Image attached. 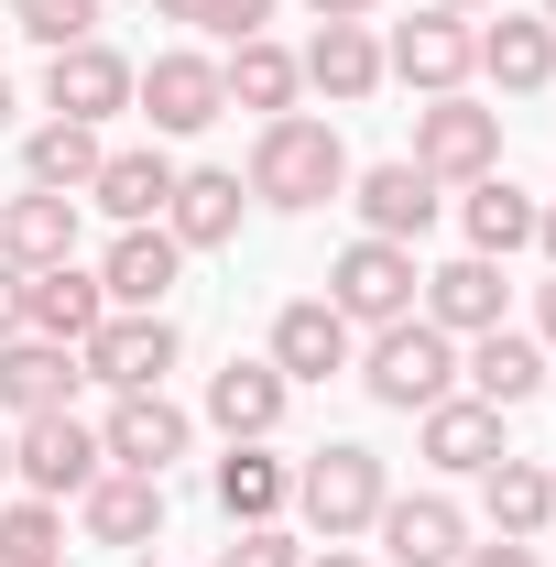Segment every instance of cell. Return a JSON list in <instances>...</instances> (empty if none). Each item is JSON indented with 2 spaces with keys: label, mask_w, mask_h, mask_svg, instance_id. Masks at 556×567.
<instances>
[{
  "label": "cell",
  "mask_w": 556,
  "mask_h": 567,
  "mask_svg": "<svg viewBox=\"0 0 556 567\" xmlns=\"http://www.w3.org/2000/svg\"><path fill=\"white\" fill-rule=\"evenodd\" d=\"M284 502H295V470H284L262 436H240V447L218 458V513H229V524H284Z\"/></svg>",
  "instance_id": "f1b7e54d"
},
{
  "label": "cell",
  "mask_w": 556,
  "mask_h": 567,
  "mask_svg": "<svg viewBox=\"0 0 556 567\" xmlns=\"http://www.w3.org/2000/svg\"><path fill=\"white\" fill-rule=\"evenodd\" d=\"M0 132H11V76H0Z\"/></svg>",
  "instance_id": "ee69618b"
},
{
  "label": "cell",
  "mask_w": 556,
  "mask_h": 567,
  "mask_svg": "<svg viewBox=\"0 0 556 567\" xmlns=\"http://www.w3.org/2000/svg\"><path fill=\"white\" fill-rule=\"evenodd\" d=\"M284 404H295V382H284L274 360H229V371L208 382V425L229 436V447H240V436H274Z\"/></svg>",
  "instance_id": "484cf974"
},
{
  "label": "cell",
  "mask_w": 556,
  "mask_h": 567,
  "mask_svg": "<svg viewBox=\"0 0 556 567\" xmlns=\"http://www.w3.org/2000/svg\"><path fill=\"white\" fill-rule=\"evenodd\" d=\"M99 470H110V447H99V425H76L66 404H55V415H22V436H11V481H22V492L66 502V492H87Z\"/></svg>",
  "instance_id": "ba28073f"
},
{
  "label": "cell",
  "mask_w": 556,
  "mask_h": 567,
  "mask_svg": "<svg viewBox=\"0 0 556 567\" xmlns=\"http://www.w3.org/2000/svg\"><path fill=\"white\" fill-rule=\"evenodd\" d=\"M459 567H535L524 535H491V546H459Z\"/></svg>",
  "instance_id": "8d00e7d4"
},
{
  "label": "cell",
  "mask_w": 556,
  "mask_h": 567,
  "mask_svg": "<svg viewBox=\"0 0 556 567\" xmlns=\"http://www.w3.org/2000/svg\"><path fill=\"white\" fill-rule=\"evenodd\" d=\"M0 339H22V274L0 262Z\"/></svg>",
  "instance_id": "74e56055"
},
{
  "label": "cell",
  "mask_w": 556,
  "mask_h": 567,
  "mask_svg": "<svg viewBox=\"0 0 556 567\" xmlns=\"http://www.w3.org/2000/svg\"><path fill=\"white\" fill-rule=\"evenodd\" d=\"M502 262H481V251H459V262H436V274L415 284V317L425 328H447V339H481V328H502Z\"/></svg>",
  "instance_id": "4fadbf2b"
},
{
  "label": "cell",
  "mask_w": 556,
  "mask_h": 567,
  "mask_svg": "<svg viewBox=\"0 0 556 567\" xmlns=\"http://www.w3.org/2000/svg\"><path fill=\"white\" fill-rule=\"evenodd\" d=\"M415 251H404V240H371V229H360V240H349L339 262H328V306H339L349 328H393V317H415Z\"/></svg>",
  "instance_id": "5b68a950"
},
{
  "label": "cell",
  "mask_w": 556,
  "mask_h": 567,
  "mask_svg": "<svg viewBox=\"0 0 556 567\" xmlns=\"http://www.w3.org/2000/svg\"><path fill=\"white\" fill-rule=\"evenodd\" d=\"M404 164H425L436 186H481V175H502V110H481L470 87H459V99H425Z\"/></svg>",
  "instance_id": "277c9868"
},
{
  "label": "cell",
  "mask_w": 556,
  "mask_h": 567,
  "mask_svg": "<svg viewBox=\"0 0 556 567\" xmlns=\"http://www.w3.org/2000/svg\"><path fill=\"white\" fill-rule=\"evenodd\" d=\"M306 567H371V557H349V546H317V557H306Z\"/></svg>",
  "instance_id": "60d3db41"
},
{
  "label": "cell",
  "mask_w": 556,
  "mask_h": 567,
  "mask_svg": "<svg viewBox=\"0 0 556 567\" xmlns=\"http://www.w3.org/2000/svg\"><path fill=\"white\" fill-rule=\"evenodd\" d=\"M382 76H404V87H425V99H459V87L481 76V33H470V11H415V22H393Z\"/></svg>",
  "instance_id": "8992f818"
},
{
  "label": "cell",
  "mask_w": 556,
  "mask_h": 567,
  "mask_svg": "<svg viewBox=\"0 0 556 567\" xmlns=\"http://www.w3.org/2000/svg\"><path fill=\"white\" fill-rule=\"evenodd\" d=\"M175 274H186V251H175V229L153 218V229H121V240H110V262H99V295H110V317H164Z\"/></svg>",
  "instance_id": "8fae6325"
},
{
  "label": "cell",
  "mask_w": 556,
  "mask_h": 567,
  "mask_svg": "<svg viewBox=\"0 0 556 567\" xmlns=\"http://www.w3.org/2000/svg\"><path fill=\"white\" fill-rule=\"evenodd\" d=\"M175 175H186V164H175L164 142H132V153H99L87 197L121 218V229H153V218H164V197H175Z\"/></svg>",
  "instance_id": "ac0fdd59"
},
{
  "label": "cell",
  "mask_w": 556,
  "mask_h": 567,
  "mask_svg": "<svg viewBox=\"0 0 556 567\" xmlns=\"http://www.w3.org/2000/svg\"><path fill=\"white\" fill-rule=\"evenodd\" d=\"M0 262H11V274H55V262H76V197H44V186L0 197Z\"/></svg>",
  "instance_id": "d6986e66"
},
{
  "label": "cell",
  "mask_w": 556,
  "mask_h": 567,
  "mask_svg": "<svg viewBox=\"0 0 556 567\" xmlns=\"http://www.w3.org/2000/svg\"><path fill=\"white\" fill-rule=\"evenodd\" d=\"M382 557L393 567H459V546H470V513L447 492H404V502H382Z\"/></svg>",
  "instance_id": "2e32d148"
},
{
  "label": "cell",
  "mask_w": 556,
  "mask_h": 567,
  "mask_svg": "<svg viewBox=\"0 0 556 567\" xmlns=\"http://www.w3.org/2000/svg\"><path fill=\"white\" fill-rule=\"evenodd\" d=\"M218 567H306V546H295L284 524H240V535L218 546Z\"/></svg>",
  "instance_id": "e575fe53"
},
{
  "label": "cell",
  "mask_w": 556,
  "mask_h": 567,
  "mask_svg": "<svg viewBox=\"0 0 556 567\" xmlns=\"http://www.w3.org/2000/svg\"><path fill=\"white\" fill-rule=\"evenodd\" d=\"M197 22H208L218 44H251V33H262V22H274V0H208V11H197Z\"/></svg>",
  "instance_id": "d590c367"
},
{
  "label": "cell",
  "mask_w": 556,
  "mask_h": 567,
  "mask_svg": "<svg viewBox=\"0 0 556 567\" xmlns=\"http://www.w3.org/2000/svg\"><path fill=\"white\" fill-rule=\"evenodd\" d=\"M76 382H87V371H76V350L33 339V328H22V339H0V415H55Z\"/></svg>",
  "instance_id": "603a6c76"
},
{
  "label": "cell",
  "mask_w": 556,
  "mask_h": 567,
  "mask_svg": "<svg viewBox=\"0 0 556 567\" xmlns=\"http://www.w3.org/2000/svg\"><path fill=\"white\" fill-rule=\"evenodd\" d=\"M481 513H491V535H524V546H535V535L556 524V470L502 447V458L481 470Z\"/></svg>",
  "instance_id": "4316f807"
},
{
  "label": "cell",
  "mask_w": 556,
  "mask_h": 567,
  "mask_svg": "<svg viewBox=\"0 0 556 567\" xmlns=\"http://www.w3.org/2000/svg\"><path fill=\"white\" fill-rule=\"evenodd\" d=\"M218 87H229V110H262V121H284V110H295V87H306V66L284 55L274 33H251V44H229V55H218Z\"/></svg>",
  "instance_id": "f546056e"
},
{
  "label": "cell",
  "mask_w": 556,
  "mask_h": 567,
  "mask_svg": "<svg viewBox=\"0 0 556 567\" xmlns=\"http://www.w3.org/2000/svg\"><path fill=\"white\" fill-rule=\"evenodd\" d=\"M546 33H556V0H546Z\"/></svg>",
  "instance_id": "7dc6e473"
},
{
  "label": "cell",
  "mask_w": 556,
  "mask_h": 567,
  "mask_svg": "<svg viewBox=\"0 0 556 567\" xmlns=\"http://www.w3.org/2000/svg\"><path fill=\"white\" fill-rule=\"evenodd\" d=\"M459 218H470V251H481V262H502V251H524V240H535V197H524V186H502V175H481V186L459 197Z\"/></svg>",
  "instance_id": "1f68e13d"
},
{
  "label": "cell",
  "mask_w": 556,
  "mask_h": 567,
  "mask_svg": "<svg viewBox=\"0 0 556 567\" xmlns=\"http://www.w3.org/2000/svg\"><path fill=\"white\" fill-rule=\"evenodd\" d=\"M535 240H546V262H556V208H535Z\"/></svg>",
  "instance_id": "7bdbcfd3"
},
{
  "label": "cell",
  "mask_w": 556,
  "mask_h": 567,
  "mask_svg": "<svg viewBox=\"0 0 556 567\" xmlns=\"http://www.w3.org/2000/svg\"><path fill=\"white\" fill-rule=\"evenodd\" d=\"M11 33H33L44 55H66V44L99 33V0H11Z\"/></svg>",
  "instance_id": "836d02e7"
},
{
  "label": "cell",
  "mask_w": 556,
  "mask_h": 567,
  "mask_svg": "<svg viewBox=\"0 0 556 567\" xmlns=\"http://www.w3.org/2000/svg\"><path fill=\"white\" fill-rule=\"evenodd\" d=\"M99 153H110V142L87 132V121H44V132L22 142V175H33L44 197H87V175H99Z\"/></svg>",
  "instance_id": "4dcf8cb0"
},
{
  "label": "cell",
  "mask_w": 556,
  "mask_h": 567,
  "mask_svg": "<svg viewBox=\"0 0 556 567\" xmlns=\"http://www.w3.org/2000/svg\"><path fill=\"white\" fill-rule=\"evenodd\" d=\"M44 557H66V502H11L0 513V567H44Z\"/></svg>",
  "instance_id": "d6a6232c"
},
{
  "label": "cell",
  "mask_w": 556,
  "mask_h": 567,
  "mask_svg": "<svg viewBox=\"0 0 556 567\" xmlns=\"http://www.w3.org/2000/svg\"><path fill=\"white\" fill-rule=\"evenodd\" d=\"M44 110L99 132L110 110H132V55H110L99 33H87V44H66V55H44Z\"/></svg>",
  "instance_id": "30bf717a"
},
{
  "label": "cell",
  "mask_w": 556,
  "mask_h": 567,
  "mask_svg": "<svg viewBox=\"0 0 556 567\" xmlns=\"http://www.w3.org/2000/svg\"><path fill=\"white\" fill-rule=\"evenodd\" d=\"M132 99H142V121H153V142H186V132H208L218 110H229L218 55H153V66H132Z\"/></svg>",
  "instance_id": "9c48e42d"
},
{
  "label": "cell",
  "mask_w": 556,
  "mask_h": 567,
  "mask_svg": "<svg viewBox=\"0 0 556 567\" xmlns=\"http://www.w3.org/2000/svg\"><path fill=\"white\" fill-rule=\"evenodd\" d=\"M349 208H360L371 240H404V251H415L447 197H436V175H425V164H371V175H349Z\"/></svg>",
  "instance_id": "7c38bea8"
},
{
  "label": "cell",
  "mask_w": 556,
  "mask_h": 567,
  "mask_svg": "<svg viewBox=\"0 0 556 567\" xmlns=\"http://www.w3.org/2000/svg\"><path fill=\"white\" fill-rule=\"evenodd\" d=\"M153 11H164V22H197V11H208V0H153Z\"/></svg>",
  "instance_id": "b9f144b4"
},
{
  "label": "cell",
  "mask_w": 556,
  "mask_h": 567,
  "mask_svg": "<svg viewBox=\"0 0 556 567\" xmlns=\"http://www.w3.org/2000/svg\"><path fill=\"white\" fill-rule=\"evenodd\" d=\"M0 481H11V436H0Z\"/></svg>",
  "instance_id": "bcb514c9"
},
{
  "label": "cell",
  "mask_w": 556,
  "mask_h": 567,
  "mask_svg": "<svg viewBox=\"0 0 556 567\" xmlns=\"http://www.w3.org/2000/svg\"><path fill=\"white\" fill-rule=\"evenodd\" d=\"M0 33H11V22H0Z\"/></svg>",
  "instance_id": "681fc988"
},
{
  "label": "cell",
  "mask_w": 556,
  "mask_h": 567,
  "mask_svg": "<svg viewBox=\"0 0 556 567\" xmlns=\"http://www.w3.org/2000/svg\"><path fill=\"white\" fill-rule=\"evenodd\" d=\"M317 22H371V0H306Z\"/></svg>",
  "instance_id": "ab89813d"
},
{
  "label": "cell",
  "mask_w": 556,
  "mask_h": 567,
  "mask_svg": "<svg viewBox=\"0 0 556 567\" xmlns=\"http://www.w3.org/2000/svg\"><path fill=\"white\" fill-rule=\"evenodd\" d=\"M76 524H87V546H153V535H164V481L99 470V481L76 492Z\"/></svg>",
  "instance_id": "7402d4cb"
},
{
  "label": "cell",
  "mask_w": 556,
  "mask_h": 567,
  "mask_svg": "<svg viewBox=\"0 0 556 567\" xmlns=\"http://www.w3.org/2000/svg\"><path fill=\"white\" fill-rule=\"evenodd\" d=\"M481 76L502 87V99H535L556 76V33H546V11H502L481 33Z\"/></svg>",
  "instance_id": "83f0119b"
},
{
  "label": "cell",
  "mask_w": 556,
  "mask_h": 567,
  "mask_svg": "<svg viewBox=\"0 0 556 567\" xmlns=\"http://www.w3.org/2000/svg\"><path fill=\"white\" fill-rule=\"evenodd\" d=\"M110 317V295H99V274H76V262H55V274H22V328L33 339H55V350H76L87 328Z\"/></svg>",
  "instance_id": "d4e9b609"
},
{
  "label": "cell",
  "mask_w": 556,
  "mask_h": 567,
  "mask_svg": "<svg viewBox=\"0 0 556 567\" xmlns=\"http://www.w3.org/2000/svg\"><path fill=\"white\" fill-rule=\"evenodd\" d=\"M240 208H251V186L218 175V164H197V175H175L164 229H175V251H229V240H240Z\"/></svg>",
  "instance_id": "ffe728a7"
},
{
  "label": "cell",
  "mask_w": 556,
  "mask_h": 567,
  "mask_svg": "<svg viewBox=\"0 0 556 567\" xmlns=\"http://www.w3.org/2000/svg\"><path fill=\"white\" fill-rule=\"evenodd\" d=\"M382 502H393V481H382V447H360V436L317 447V458L295 470V513L317 524V546H349V535H371V524H382Z\"/></svg>",
  "instance_id": "7a4b0ae2"
},
{
  "label": "cell",
  "mask_w": 556,
  "mask_h": 567,
  "mask_svg": "<svg viewBox=\"0 0 556 567\" xmlns=\"http://www.w3.org/2000/svg\"><path fill=\"white\" fill-rule=\"evenodd\" d=\"M535 339H546V350H556V274L535 284Z\"/></svg>",
  "instance_id": "f35d334b"
},
{
  "label": "cell",
  "mask_w": 556,
  "mask_h": 567,
  "mask_svg": "<svg viewBox=\"0 0 556 567\" xmlns=\"http://www.w3.org/2000/svg\"><path fill=\"white\" fill-rule=\"evenodd\" d=\"M284 371V382H328V371H349L360 360V339H349V317L328 306V295H306V306H284L274 317V350H262Z\"/></svg>",
  "instance_id": "e0dca14e"
},
{
  "label": "cell",
  "mask_w": 556,
  "mask_h": 567,
  "mask_svg": "<svg viewBox=\"0 0 556 567\" xmlns=\"http://www.w3.org/2000/svg\"><path fill=\"white\" fill-rule=\"evenodd\" d=\"M186 360L175 339V317H99L87 339H76V371L87 382H110V393H164V371Z\"/></svg>",
  "instance_id": "52a82bcc"
},
{
  "label": "cell",
  "mask_w": 556,
  "mask_h": 567,
  "mask_svg": "<svg viewBox=\"0 0 556 567\" xmlns=\"http://www.w3.org/2000/svg\"><path fill=\"white\" fill-rule=\"evenodd\" d=\"M295 66H306V87H328L339 110H360V99L382 87V33H371V22H317V44H306Z\"/></svg>",
  "instance_id": "cb8c5ba5"
},
{
  "label": "cell",
  "mask_w": 556,
  "mask_h": 567,
  "mask_svg": "<svg viewBox=\"0 0 556 567\" xmlns=\"http://www.w3.org/2000/svg\"><path fill=\"white\" fill-rule=\"evenodd\" d=\"M99 447H110V470L164 481V470L186 458V404H164V393H121V404H110V425H99Z\"/></svg>",
  "instance_id": "5bb4252c"
},
{
  "label": "cell",
  "mask_w": 556,
  "mask_h": 567,
  "mask_svg": "<svg viewBox=\"0 0 556 567\" xmlns=\"http://www.w3.org/2000/svg\"><path fill=\"white\" fill-rule=\"evenodd\" d=\"M415 447L447 470V481H481L491 458H502V404H481V393H447V404H425V415H415Z\"/></svg>",
  "instance_id": "9a60e30c"
},
{
  "label": "cell",
  "mask_w": 556,
  "mask_h": 567,
  "mask_svg": "<svg viewBox=\"0 0 556 567\" xmlns=\"http://www.w3.org/2000/svg\"><path fill=\"white\" fill-rule=\"evenodd\" d=\"M240 186H251L262 208H284V218L349 197V142H339V121H306V110L262 121V132H251V175H240Z\"/></svg>",
  "instance_id": "6da1fadb"
},
{
  "label": "cell",
  "mask_w": 556,
  "mask_h": 567,
  "mask_svg": "<svg viewBox=\"0 0 556 567\" xmlns=\"http://www.w3.org/2000/svg\"><path fill=\"white\" fill-rule=\"evenodd\" d=\"M436 11H481V0H436Z\"/></svg>",
  "instance_id": "f6af8a7d"
},
{
  "label": "cell",
  "mask_w": 556,
  "mask_h": 567,
  "mask_svg": "<svg viewBox=\"0 0 556 567\" xmlns=\"http://www.w3.org/2000/svg\"><path fill=\"white\" fill-rule=\"evenodd\" d=\"M459 382H470L481 404L513 415V404H535V393H546V339H524V328H481V339L459 350Z\"/></svg>",
  "instance_id": "44dd1931"
},
{
  "label": "cell",
  "mask_w": 556,
  "mask_h": 567,
  "mask_svg": "<svg viewBox=\"0 0 556 567\" xmlns=\"http://www.w3.org/2000/svg\"><path fill=\"white\" fill-rule=\"evenodd\" d=\"M44 567H66V557H44Z\"/></svg>",
  "instance_id": "c3c4849f"
},
{
  "label": "cell",
  "mask_w": 556,
  "mask_h": 567,
  "mask_svg": "<svg viewBox=\"0 0 556 567\" xmlns=\"http://www.w3.org/2000/svg\"><path fill=\"white\" fill-rule=\"evenodd\" d=\"M360 382H371V404L425 415V404H447V393H459V339H447V328H425V317H393V328H371Z\"/></svg>",
  "instance_id": "3957f363"
}]
</instances>
